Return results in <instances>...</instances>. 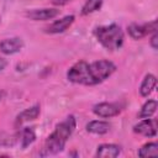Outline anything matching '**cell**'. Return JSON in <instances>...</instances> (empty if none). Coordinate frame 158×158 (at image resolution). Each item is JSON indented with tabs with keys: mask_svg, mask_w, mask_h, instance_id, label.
<instances>
[{
	"mask_svg": "<svg viewBox=\"0 0 158 158\" xmlns=\"http://www.w3.org/2000/svg\"><path fill=\"white\" fill-rule=\"evenodd\" d=\"M6 64H7L6 59H5V58H2V57H0V72H2V70L5 69Z\"/></svg>",
	"mask_w": 158,
	"mask_h": 158,
	"instance_id": "44dd1931",
	"label": "cell"
},
{
	"mask_svg": "<svg viewBox=\"0 0 158 158\" xmlns=\"http://www.w3.org/2000/svg\"><path fill=\"white\" fill-rule=\"evenodd\" d=\"M74 128H75V118L73 115H70L64 121L58 123L54 131L47 137L41 156H52L62 152L68 138L73 133Z\"/></svg>",
	"mask_w": 158,
	"mask_h": 158,
	"instance_id": "6da1fadb",
	"label": "cell"
},
{
	"mask_svg": "<svg viewBox=\"0 0 158 158\" xmlns=\"http://www.w3.org/2000/svg\"><path fill=\"white\" fill-rule=\"evenodd\" d=\"M89 68H90V73H91L95 85L102 83L116 70V65L111 60H107V59H100V60L89 63Z\"/></svg>",
	"mask_w": 158,
	"mask_h": 158,
	"instance_id": "277c9868",
	"label": "cell"
},
{
	"mask_svg": "<svg viewBox=\"0 0 158 158\" xmlns=\"http://www.w3.org/2000/svg\"><path fill=\"white\" fill-rule=\"evenodd\" d=\"M94 35L98 42L107 51H116L121 48L123 43V32L116 23L99 26L95 28Z\"/></svg>",
	"mask_w": 158,
	"mask_h": 158,
	"instance_id": "7a4b0ae2",
	"label": "cell"
},
{
	"mask_svg": "<svg viewBox=\"0 0 158 158\" xmlns=\"http://www.w3.org/2000/svg\"><path fill=\"white\" fill-rule=\"evenodd\" d=\"M109 130H110V123L106 121H101V120H94L86 125V131L90 133H95V135L107 133Z\"/></svg>",
	"mask_w": 158,
	"mask_h": 158,
	"instance_id": "4fadbf2b",
	"label": "cell"
},
{
	"mask_svg": "<svg viewBox=\"0 0 158 158\" xmlns=\"http://www.w3.org/2000/svg\"><path fill=\"white\" fill-rule=\"evenodd\" d=\"M69 1H72V0H52V2H53L54 5H58V6L65 5V4H68Z\"/></svg>",
	"mask_w": 158,
	"mask_h": 158,
	"instance_id": "ffe728a7",
	"label": "cell"
},
{
	"mask_svg": "<svg viewBox=\"0 0 158 158\" xmlns=\"http://www.w3.org/2000/svg\"><path fill=\"white\" fill-rule=\"evenodd\" d=\"M75 17L73 15H67L59 20H56L54 22H52L49 26L46 27V32L47 33H62L64 32L68 27H70V25L74 22Z\"/></svg>",
	"mask_w": 158,
	"mask_h": 158,
	"instance_id": "30bf717a",
	"label": "cell"
},
{
	"mask_svg": "<svg viewBox=\"0 0 158 158\" xmlns=\"http://www.w3.org/2000/svg\"><path fill=\"white\" fill-rule=\"evenodd\" d=\"M156 84H157V78L153 75V74H147L144 77V79L142 80L141 83V86H139V94L142 96H148L153 89L156 88Z\"/></svg>",
	"mask_w": 158,
	"mask_h": 158,
	"instance_id": "5bb4252c",
	"label": "cell"
},
{
	"mask_svg": "<svg viewBox=\"0 0 158 158\" xmlns=\"http://www.w3.org/2000/svg\"><path fill=\"white\" fill-rule=\"evenodd\" d=\"M151 46H152L153 49H157L158 48V33H157V31L153 32V35L151 37Z\"/></svg>",
	"mask_w": 158,
	"mask_h": 158,
	"instance_id": "d6986e66",
	"label": "cell"
},
{
	"mask_svg": "<svg viewBox=\"0 0 158 158\" xmlns=\"http://www.w3.org/2000/svg\"><path fill=\"white\" fill-rule=\"evenodd\" d=\"M67 78L69 81H72L74 84L95 85L91 73H90L89 63H86L85 60H79L74 65H72L67 73Z\"/></svg>",
	"mask_w": 158,
	"mask_h": 158,
	"instance_id": "3957f363",
	"label": "cell"
},
{
	"mask_svg": "<svg viewBox=\"0 0 158 158\" xmlns=\"http://www.w3.org/2000/svg\"><path fill=\"white\" fill-rule=\"evenodd\" d=\"M102 1L104 0H86L85 4L81 7V15L85 16V15H89V14H93V12L98 11L101 7Z\"/></svg>",
	"mask_w": 158,
	"mask_h": 158,
	"instance_id": "e0dca14e",
	"label": "cell"
},
{
	"mask_svg": "<svg viewBox=\"0 0 158 158\" xmlns=\"http://www.w3.org/2000/svg\"><path fill=\"white\" fill-rule=\"evenodd\" d=\"M23 41L20 37H11L0 41V52L4 54H14L22 49Z\"/></svg>",
	"mask_w": 158,
	"mask_h": 158,
	"instance_id": "9c48e42d",
	"label": "cell"
},
{
	"mask_svg": "<svg viewBox=\"0 0 158 158\" xmlns=\"http://www.w3.org/2000/svg\"><path fill=\"white\" fill-rule=\"evenodd\" d=\"M58 15H59V10L57 9H33L26 12V17L33 21L52 20Z\"/></svg>",
	"mask_w": 158,
	"mask_h": 158,
	"instance_id": "52a82bcc",
	"label": "cell"
},
{
	"mask_svg": "<svg viewBox=\"0 0 158 158\" xmlns=\"http://www.w3.org/2000/svg\"><path fill=\"white\" fill-rule=\"evenodd\" d=\"M36 139V133H35V130L32 127H25L23 131H22V138H21V146L22 148H26L28 147L30 144H32Z\"/></svg>",
	"mask_w": 158,
	"mask_h": 158,
	"instance_id": "ac0fdd59",
	"label": "cell"
},
{
	"mask_svg": "<svg viewBox=\"0 0 158 158\" xmlns=\"http://www.w3.org/2000/svg\"><path fill=\"white\" fill-rule=\"evenodd\" d=\"M157 110V101L156 100H148L143 104L141 112H139V117L141 118H148L151 117Z\"/></svg>",
	"mask_w": 158,
	"mask_h": 158,
	"instance_id": "2e32d148",
	"label": "cell"
},
{
	"mask_svg": "<svg viewBox=\"0 0 158 158\" xmlns=\"http://www.w3.org/2000/svg\"><path fill=\"white\" fill-rule=\"evenodd\" d=\"M121 149L120 146L117 144H112V143H104L98 146L96 149V157L100 158H115L120 154Z\"/></svg>",
	"mask_w": 158,
	"mask_h": 158,
	"instance_id": "8fae6325",
	"label": "cell"
},
{
	"mask_svg": "<svg viewBox=\"0 0 158 158\" xmlns=\"http://www.w3.org/2000/svg\"><path fill=\"white\" fill-rule=\"evenodd\" d=\"M156 31H157V21H152V22L143 23V25L131 23L127 27V32L133 40H141V38L146 37L148 33H151V32L153 33Z\"/></svg>",
	"mask_w": 158,
	"mask_h": 158,
	"instance_id": "5b68a950",
	"label": "cell"
},
{
	"mask_svg": "<svg viewBox=\"0 0 158 158\" xmlns=\"http://www.w3.org/2000/svg\"><path fill=\"white\" fill-rule=\"evenodd\" d=\"M121 109L116 104H111V102H100L94 105L93 107V112L99 117H114L118 115Z\"/></svg>",
	"mask_w": 158,
	"mask_h": 158,
	"instance_id": "ba28073f",
	"label": "cell"
},
{
	"mask_svg": "<svg viewBox=\"0 0 158 158\" xmlns=\"http://www.w3.org/2000/svg\"><path fill=\"white\" fill-rule=\"evenodd\" d=\"M4 96H5V93H4L2 90H0V101L4 99Z\"/></svg>",
	"mask_w": 158,
	"mask_h": 158,
	"instance_id": "7402d4cb",
	"label": "cell"
},
{
	"mask_svg": "<svg viewBox=\"0 0 158 158\" xmlns=\"http://www.w3.org/2000/svg\"><path fill=\"white\" fill-rule=\"evenodd\" d=\"M133 131L146 137H154L157 135V121L152 118H143L133 126Z\"/></svg>",
	"mask_w": 158,
	"mask_h": 158,
	"instance_id": "8992f818",
	"label": "cell"
},
{
	"mask_svg": "<svg viewBox=\"0 0 158 158\" xmlns=\"http://www.w3.org/2000/svg\"><path fill=\"white\" fill-rule=\"evenodd\" d=\"M40 106L38 105H35V106H31L26 110H23L22 112H20L16 117V123H23V122H27V121H31V120H36L38 116H40Z\"/></svg>",
	"mask_w": 158,
	"mask_h": 158,
	"instance_id": "7c38bea8",
	"label": "cell"
},
{
	"mask_svg": "<svg viewBox=\"0 0 158 158\" xmlns=\"http://www.w3.org/2000/svg\"><path fill=\"white\" fill-rule=\"evenodd\" d=\"M139 157H157L158 156V144L156 142L146 143L142 148L138 151Z\"/></svg>",
	"mask_w": 158,
	"mask_h": 158,
	"instance_id": "9a60e30c",
	"label": "cell"
}]
</instances>
